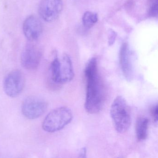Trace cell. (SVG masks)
<instances>
[{
	"instance_id": "obj_1",
	"label": "cell",
	"mask_w": 158,
	"mask_h": 158,
	"mask_svg": "<svg viewBox=\"0 0 158 158\" xmlns=\"http://www.w3.org/2000/svg\"><path fill=\"white\" fill-rule=\"evenodd\" d=\"M86 79V97L84 108L87 113H99L105 103V91L101 77L98 72L96 57L91 58L84 70Z\"/></svg>"
},
{
	"instance_id": "obj_2",
	"label": "cell",
	"mask_w": 158,
	"mask_h": 158,
	"mask_svg": "<svg viewBox=\"0 0 158 158\" xmlns=\"http://www.w3.org/2000/svg\"><path fill=\"white\" fill-rule=\"evenodd\" d=\"M110 114L116 131L120 133L126 132L131 123V114L130 108L123 97L118 96L113 100Z\"/></svg>"
},
{
	"instance_id": "obj_3",
	"label": "cell",
	"mask_w": 158,
	"mask_h": 158,
	"mask_svg": "<svg viewBox=\"0 0 158 158\" xmlns=\"http://www.w3.org/2000/svg\"><path fill=\"white\" fill-rule=\"evenodd\" d=\"M72 119L73 114L70 109L60 107L48 113L43 122L42 128L47 132L58 131L69 124Z\"/></svg>"
},
{
	"instance_id": "obj_4",
	"label": "cell",
	"mask_w": 158,
	"mask_h": 158,
	"mask_svg": "<svg viewBox=\"0 0 158 158\" xmlns=\"http://www.w3.org/2000/svg\"><path fill=\"white\" fill-rule=\"evenodd\" d=\"M47 109V103L44 99L36 96H30L23 101L21 110L25 117L34 119L43 115Z\"/></svg>"
},
{
	"instance_id": "obj_5",
	"label": "cell",
	"mask_w": 158,
	"mask_h": 158,
	"mask_svg": "<svg viewBox=\"0 0 158 158\" xmlns=\"http://www.w3.org/2000/svg\"><path fill=\"white\" fill-rule=\"evenodd\" d=\"M42 55L41 50L38 45L32 43L28 44L21 54V65L28 70L36 69L41 63Z\"/></svg>"
},
{
	"instance_id": "obj_6",
	"label": "cell",
	"mask_w": 158,
	"mask_h": 158,
	"mask_svg": "<svg viewBox=\"0 0 158 158\" xmlns=\"http://www.w3.org/2000/svg\"><path fill=\"white\" fill-rule=\"evenodd\" d=\"M24 86V79L19 70H15L8 74L4 79L3 88L5 93L10 97L20 94Z\"/></svg>"
},
{
	"instance_id": "obj_7",
	"label": "cell",
	"mask_w": 158,
	"mask_h": 158,
	"mask_svg": "<svg viewBox=\"0 0 158 158\" xmlns=\"http://www.w3.org/2000/svg\"><path fill=\"white\" fill-rule=\"evenodd\" d=\"M63 8L62 0H41L39 6V15L45 21L52 22L57 19Z\"/></svg>"
},
{
	"instance_id": "obj_8",
	"label": "cell",
	"mask_w": 158,
	"mask_h": 158,
	"mask_svg": "<svg viewBox=\"0 0 158 158\" xmlns=\"http://www.w3.org/2000/svg\"><path fill=\"white\" fill-rule=\"evenodd\" d=\"M42 30V23L34 16H30L23 23V33L30 41H34L38 40L41 35Z\"/></svg>"
},
{
	"instance_id": "obj_9",
	"label": "cell",
	"mask_w": 158,
	"mask_h": 158,
	"mask_svg": "<svg viewBox=\"0 0 158 158\" xmlns=\"http://www.w3.org/2000/svg\"><path fill=\"white\" fill-rule=\"evenodd\" d=\"M130 53L128 43H123L120 49L119 63L122 74L125 78L128 81H131L133 77V70Z\"/></svg>"
},
{
	"instance_id": "obj_10",
	"label": "cell",
	"mask_w": 158,
	"mask_h": 158,
	"mask_svg": "<svg viewBox=\"0 0 158 158\" xmlns=\"http://www.w3.org/2000/svg\"><path fill=\"white\" fill-rule=\"evenodd\" d=\"M60 59V84L71 81L74 77L73 64L70 56L65 53Z\"/></svg>"
},
{
	"instance_id": "obj_11",
	"label": "cell",
	"mask_w": 158,
	"mask_h": 158,
	"mask_svg": "<svg viewBox=\"0 0 158 158\" xmlns=\"http://www.w3.org/2000/svg\"><path fill=\"white\" fill-rule=\"evenodd\" d=\"M149 120L145 117H140L136 121L135 131L137 139L139 141L146 140L148 134Z\"/></svg>"
},
{
	"instance_id": "obj_12",
	"label": "cell",
	"mask_w": 158,
	"mask_h": 158,
	"mask_svg": "<svg viewBox=\"0 0 158 158\" xmlns=\"http://www.w3.org/2000/svg\"><path fill=\"white\" fill-rule=\"evenodd\" d=\"M60 59L55 56L51 63V75L53 81L56 83L60 84Z\"/></svg>"
},
{
	"instance_id": "obj_13",
	"label": "cell",
	"mask_w": 158,
	"mask_h": 158,
	"mask_svg": "<svg viewBox=\"0 0 158 158\" xmlns=\"http://www.w3.org/2000/svg\"><path fill=\"white\" fill-rule=\"evenodd\" d=\"M98 21L97 14L91 11H87L83 14L82 17V22L85 27H92Z\"/></svg>"
},
{
	"instance_id": "obj_14",
	"label": "cell",
	"mask_w": 158,
	"mask_h": 158,
	"mask_svg": "<svg viewBox=\"0 0 158 158\" xmlns=\"http://www.w3.org/2000/svg\"><path fill=\"white\" fill-rule=\"evenodd\" d=\"M158 14V0H149V15L156 17Z\"/></svg>"
},
{
	"instance_id": "obj_15",
	"label": "cell",
	"mask_w": 158,
	"mask_h": 158,
	"mask_svg": "<svg viewBox=\"0 0 158 158\" xmlns=\"http://www.w3.org/2000/svg\"><path fill=\"white\" fill-rule=\"evenodd\" d=\"M151 114L155 122H157L158 120V104H155L151 108Z\"/></svg>"
},
{
	"instance_id": "obj_16",
	"label": "cell",
	"mask_w": 158,
	"mask_h": 158,
	"mask_svg": "<svg viewBox=\"0 0 158 158\" xmlns=\"http://www.w3.org/2000/svg\"><path fill=\"white\" fill-rule=\"evenodd\" d=\"M117 37V33L113 30H111L109 32V46L113 45L116 41Z\"/></svg>"
},
{
	"instance_id": "obj_17",
	"label": "cell",
	"mask_w": 158,
	"mask_h": 158,
	"mask_svg": "<svg viewBox=\"0 0 158 158\" xmlns=\"http://www.w3.org/2000/svg\"><path fill=\"white\" fill-rule=\"evenodd\" d=\"M79 158H87V150L85 148H83L81 149Z\"/></svg>"
},
{
	"instance_id": "obj_18",
	"label": "cell",
	"mask_w": 158,
	"mask_h": 158,
	"mask_svg": "<svg viewBox=\"0 0 158 158\" xmlns=\"http://www.w3.org/2000/svg\"><path fill=\"white\" fill-rule=\"evenodd\" d=\"M122 158V157H118V158Z\"/></svg>"
}]
</instances>
